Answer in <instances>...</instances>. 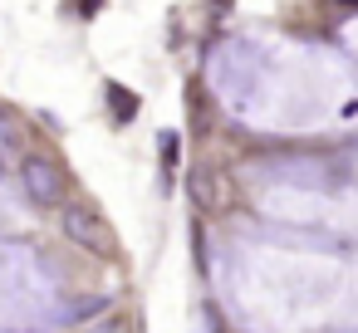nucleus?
Returning <instances> with one entry per match:
<instances>
[{
	"label": "nucleus",
	"mask_w": 358,
	"mask_h": 333,
	"mask_svg": "<svg viewBox=\"0 0 358 333\" xmlns=\"http://www.w3.org/2000/svg\"><path fill=\"white\" fill-rule=\"evenodd\" d=\"M211 84L231 103V113L250 118L255 128H319V118L358 113L343 98L348 79L324 54L299 50H265L255 40H236L211 59Z\"/></svg>",
	"instance_id": "nucleus-1"
},
{
	"label": "nucleus",
	"mask_w": 358,
	"mask_h": 333,
	"mask_svg": "<svg viewBox=\"0 0 358 333\" xmlns=\"http://www.w3.org/2000/svg\"><path fill=\"white\" fill-rule=\"evenodd\" d=\"M55 309L50 269L25 245H0V333H25Z\"/></svg>",
	"instance_id": "nucleus-2"
},
{
	"label": "nucleus",
	"mask_w": 358,
	"mask_h": 333,
	"mask_svg": "<svg viewBox=\"0 0 358 333\" xmlns=\"http://www.w3.org/2000/svg\"><path fill=\"white\" fill-rule=\"evenodd\" d=\"M64 230H69L79 245L99 250V255H113V225H108L99 211H89V206H69V211H64Z\"/></svg>",
	"instance_id": "nucleus-3"
},
{
	"label": "nucleus",
	"mask_w": 358,
	"mask_h": 333,
	"mask_svg": "<svg viewBox=\"0 0 358 333\" xmlns=\"http://www.w3.org/2000/svg\"><path fill=\"white\" fill-rule=\"evenodd\" d=\"M25 191H30V201L55 206V201H59V191H64L59 167H55L50 157H30V162H25Z\"/></svg>",
	"instance_id": "nucleus-4"
},
{
	"label": "nucleus",
	"mask_w": 358,
	"mask_h": 333,
	"mask_svg": "<svg viewBox=\"0 0 358 333\" xmlns=\"http://www.w3.org/2000/svg\"><path fill=\"white\" fill-rule=\"evenodd\" d=\"M108 98H113V113H118V118H133V113H138V98H133V94H123L118 84L108 89Z\"/></svg>",
	"instance_id": "nucleus-5"
},
{
	"label": "nucleus",
	"mask_w": 358,
	"mask_h": 333,
	"mask_svg": "<svg viewBox=\"0 0 358 333\" xmlns=\"http://www.w3.org/2000/svg\"><path fill=\"white\" fill-rule=\"evenodd\" d=\"M343 45L358 54V20H348V25H343Z\"/></svg>",
	"instance_id": "nucleus-6"
},
{
	"label": "nucleus",
	"mask_w": 358,
	"mask_h": 333,
	"mask_svg": "<svg viewBox=\"0 0 358 333\" xmlns=\"http://www.w3.org/2000/svg\"><path fill=\"white\" fill-rule=\"evenodd\" d=\"M6 147H10V128H6V123H0V152H6Z\"/></svg>",
	"instance_id": "nucleus-7"
}]
</instances>
